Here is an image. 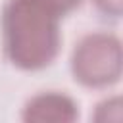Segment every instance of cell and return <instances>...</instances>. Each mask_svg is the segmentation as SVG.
Masks as SVG:
<instances>
[{
    "instance_id": "5",
    "label": "cell",
    "mask_w": 123,
    "mask_h": 123,
    "mask_svg": "<svg viewBox=\"0 0 123 123\" xmlns=\"http://www.w3.org/2000/svg\"><path fill=\"white\" fill-rule=\"evenodd\" d=\"M110 111H117V113H121V98H119V96L106 98L104 102H100V104L96 106V111H94L92 117H94L96 121H111Z\"/></svg>"
},
{
    "instance_id": "6",
    "label": "cell",
    "mask_w": 123,
    "mask_h": 123,
    "mask_svg": "<svg viewBox=\"0 0 123 123\" xmlns=\"http://www.w3.org/2000/svg\"><path fill=\"white\" fill-rule=\"evenodd\" d=\"M58 17H65L67 13H71V12H75L81 4H83V0H42Z\"/></svg>"
},
{
    "instance_id": "2",
    "label": "cell",
    "mask_w": 123,
    "mask_h": 123,
    "mask_svg": "<svg viewBox=\"0 0 123 123\" xmlns=\"http://www.w3.org/2000/svg\"><path fill=\"white\" fill-rule=\"evenodd\" d=\"M75 83L85 88H108L119 83L123 71L121 40L113 33H88L81 37L69 60Z\"/></svg>"
},
{
    "instance_id": "3",
    "label": "cell",
    "mask_w": 123,
    "mask_h": 123,
    "mask_svg": "<svg viewBox=\"0 0 123 123\" xmlns=\"http://www.w3.org/2000/svg\"><path fill=\"white\" fill-rule=\"evenodd\" d=\"M79 117L77 102L58 90H46L31 96L21 111V119L27 123H73Z\"/></svg>"
},
{
    "instance_id": "1",
    "label": "cell",
    "mask_w": 123,
    "mask_h": 123,
    "mask_svg": "<svg viewBox=\"0 0 123 123\" xmlns=\"http://www.w3.org/2000/svg\"><path fill=\"white\" fill-rule=\"evenodd\" d=\"M60 19L42 0H8L0 15L6 60L21 71L52 65L62 46Z\"/></svg>"
},
{
    "instance_id": "4",
    "label": "cell",
    "mask_w": 123,
    "mask_h": 123,
    "mask_svg": "<svg viewBox=\"0 0 123 123\" xmlns=\"http://www.w3.org/2000/svg\"><path fill=\"white\" fill-rule=\"evenodd\" d=\"M96 12L110 19H119L123 13V0H90Z\"/></svg>"
}]
</instances>
